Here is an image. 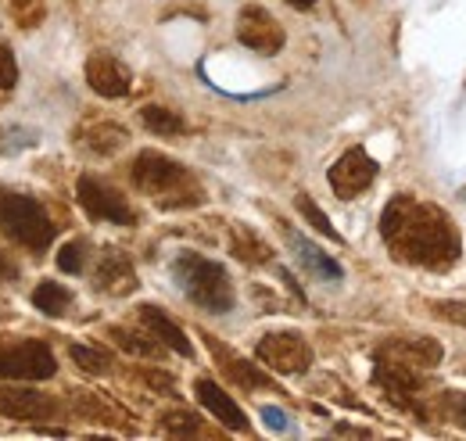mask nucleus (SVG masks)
Instances as JSON below:
<instances>
[{"instance_id": "obj_34", "label": "nucleus", "mask_w": 466, "mask_h": 441, "mask_svg": "<svg viewBox=\"0 0 466 441\" xmlns=\"http://www.w3.org/2000/svg\"><path fill=\"white\" fill-rule=\"evenodd\" d=\"M11 4H15V7H18V11H33V7H36V4H40V0H11Z\"/></svg>"}, {"instance_id": "obj_6", "label": "nucleus", "mask_w": 466, "mask_h": 441, "mask_svg": "<svg viewBox=\"0 0 466 441\" xmlns=\"http://www.w3.org/2000/svg\"><path fill=\"white\" fill-rule=\"evenodd\" d=\"M76 198H79V205L86 209L90 220H105V222H116V226H133V222H137L133 205L118 194L112 183H105V179H97V176H90V172L79 176Z\"/></svg>"}, {"instance_id": "obj_1", "label": "nucleus", "mask_w": 466, "mask_h": 441, "mask_svg": "<svg viewBox=\"0 0 466 441\" xmlns=\"http://www.w3.org/2000/svg\"><path fill=\"white\" fill-rule=\"evenodd\" d=\"M380 237L388 241L391 255L409 266L423 270H449L460 259V230L438 205L395 198L380 216Z\"/></svg>"}, {"instance_id": "obj_14", "label": "nucleus", "mask_w": 466, "mask_h": 441, "mask_svg": "<svg viewBox=\"0 0 466 441\" xmlns=\"http://www.w3.org/2000/svg\"><path fill=\"white\" fill-rule=\"evenodd\" d=\"M94 283H97V291H105V294H129V291H137V270H133V262H129L122 251L112 248V251L101 255Z\"/></svg>"}, {"instance_id": "obj_3", "label": "nucleus", "mask_w": 466, "mask_h": 441, "mask_svg": "<svg viewBox=\"0 0 466 441\" xmlns=\"http://www.w3.org/2000/svg\"><path fill=\"white\" fill-rule=\"evenodd\" d=\"M176 283L183 287V294L205 309V313H230L233 309V283L227 270L212 259H201L194 251H183L173 262Z\"/></svg>"}, {"instance_id": "obj_22", "label": "nucleus", "mask_w": 466, "mask_h": 441, "mask_svg": "<svg viewBox=\"0 0 466 441\" xmlns=\"http://www.w3.org/2000/svg\"><path fill=\"white\" fill-rule=\"evenodd\" d=\"M233 255L244 259V262H269L273 248L262 237H255L251 230H233Z\"/></svg>"}, {"instance_id": "obj_30", "label": "nucleus", "mask_w": 466, "mask_h": 441, "mask_svg": "<svg viewBox=\"0 0 466 441\" xmlns=\"http://www.w3.org/2000/svg\"><path fill=\"white\" fill-rule=\"evenodd\" d=\"M434 313H438L441 320L456 323V327H466V302H438Z\"/></svg>"}, {"instance_id": "obj_33", "label": "nucleus", "mask_w": 466, "mask_h": 441, "mask_svg": "<svg viewBox=\"0 0 466 441\" xmlns=\"http://www.w3.org/2000/svg\"><path fill=\"white\" fill-rule=\"evenodd\" d=\"M7 280H18V266L7 255H0V283H7Z\"/></svg>"}, {"instance_id": "obj_18", "label": "nucleus", "mask_w": 466, "mask_h": 441, "mask_svg": "<svg viewBox=\"0 0 466 441\" xmlns=\"http://www.w3.org/2000/svg\"><path fill=\"white\" fill-rule=\"evenodd\" d=\"M33 305H36L44 316L61 320V316L72 309V291H68V287H61L58 280H44V283L33 291Z\"/></svg>"}, {"instance_id": "obj_29", "label": "nucleus", "mask_w": 466, "mask_h": 441, "mask_svg": "<svg viewBox=\"0 0 466 441\" xmlns=\"http://www.w3.org/2000/svg\"><path fill=\"white\" fill-rule=\"evenodd\" d=\"M140 377H144V385L155 387L158 395H176V377H173V374H162V370H144Z\"/></svg>"}, {"instance_id": "obj_13", "label": "nucleus", "mask_w": 466, "mask_h": 441, "mask_svg": "<svg viewBox=\"0 0 466 441\" xmlns=\"http://www.w3.org/2000/svg\"><path fill=\"white\" fill-rule=\"evenodd\" d=\"M194 391H198V402H201L223 427H230V431H248V416H244V409H240V405H237L216 381L201 377V381L194 385Z\"/></svg>"}, {"instance_id": "obj_35", "label": "nucleus", "mask_w": 466, "mask_h": 441, "mask_svg": "<svg viewBox=\"0 0 466 441\" xmlns=\"http://www.w3.org/2000/svg\"><path fill=\"white\" fill-rule=\"evenodd\" d=\"M294 7H301V11H305V7H312V4H316V0H291Z\"/></svg>"}, {"instance_id": "obj_25", "label": "nucleus", "mask_w": 466, "mask_h": 441, "mask_svg": "<svg viewBox=\"0 0 466 441\" xmlns=\"http://www.w3.org/2000/svg\"><path fill=\"white\" fill-rule=\"evenodd\" d=\"M68 355H72V363H79L86 374H112V359H108L105 352L90 348V344H68Z\"/></svg>"}, {"instance_id": "obj_20", "label": "nucleus", "mask_w": 466, "mask_h": 441, "mask_svg": "<svg viewBox=\"0 0 466 441\" xmlns=\"http://www.w3.org/2000/svg\"><path fill=\"white\" fill-rule=\"evenodd\" d=\"M108 337L118 348H126L129 355H144V359H158L162 355V341H155L151 333L126 331V327H108Z\"/></svg>"}, {"instance_id": "obj_16", "label": "nucleus", "mask_w": 466, "mask_h": 441, "mask_svg": "<svg viewBox=\"0 0 466 441\" xmlns=\"http://www.w3.org/2000/svg\"><path fill=\"white\" fill-rule=\"evenodd\" d=\"M380 352H391L395 359H402V363L416 366V370H431L441 359V348L434 341H388Z\"/></svg>"}, {"instance_id": "obj_8", "label": "nucleus", "mask_w": 466, "mask_h": 441, "mask_svg": "<svg viewBox=\"0 0 466 441\" xmlns=\"http://www.w3.org/2000/svg\"><path fill=\"white\" fill-rule=\"evenodd\" d=\"M237 40L248 51H255V55H280L284 44H288L284 26L266 7H258V4L240 7V15H237Z\"/></svg>"}, {"instance_id": "obj_10", "label": "nucleus", "mask_w": 466, "mask_h": 441, "mask_svg": "<svg viewBox=\"0 0 466 441\" xmlns=\"http://www.w3.org/2000/svg\"><path fill=\"white\" fill-rule=\"evenodd\" d=\"M327 179H330V187H334V194H338L341 201H351V198H359V194L377 179V162H373L362 148H351V151H345V155L330 166Z\"/></svg>"}, {"instance_id": "obj_9", "label": "nucleus", "mask_w": 466, "mask_h": 441, "mask_svg": "<svg viewBox=\"0 0 466 441\" xmlns=\"http://www.w3.org/2000/svg\"><path fill=\"white\" fill-rule=\"evenodd\" d=\"M0 416L22 424H44V420H58L61 402L33 387H0Z\"/></svg>"}, {"instance_id": "obj_2", "label": "nucleus", "mask_w": 466, "mask_h": 441, "mask_svg": "<svg viewBox=\"0 0 466 441\" xmlns=\"http://www.w3.org/2000/svg\"><path fill=\"white\" fill-rule=\"evenodd\" d=\"M133 183L147 198H155L162 209H183V205H201V187L187 169L173 162L169 155L158 151H140L133 162Z\"/></svg>"}, {"instance_id": "obj_27", "label": "nucleus", "mask_w": 466, "mask_h": 441, "mask_svg": "<svg viewBox=\"0 0 466 441\" xmlns=\"http://www.w3.org/2000/svg\"><path fill=\"white\" fill-rule=\"evenodd\" d=\"M162 431H166V435H179V438H190V435H201V424H198L194 413L176 409V413H166V416H162Z\"/></svg>"}, {"instance_id": "obj_26", "label": "nucleus", "mask_w": 466, "mask_h": 441, "mask_svg": "<svg viewBox=\"0 0 466 441\" xmlns=\"http://www.w3.org/2000/svg\"><path fill=\"white\" fill-rule=\"evenodd\" d=\"M86 251H90V244L83 241V237H76V241H68L65 248L58 251V270L61 273H83V262H86Z\"/></svg>"}, {"instance_id": "obj_23", "label": "nucleus", "mask_w": 466, "mask_h": 441, "mask_svg": "<svg viewBox=\"0 0 466 441\" xmlns=\"http://www.w3.org/2000/svg\"><path fill=\"white\" fill-rule=\"evenodd\" d=\"M76 409H79L83 416H90V420H101V424H122V427H126V413L116 409L112 402H105V398L90 395V391H83V395H79Z\"/></svg>"}, {"instance_id": "obj_5", "label": "nucleus", "mask_w": 466, "mask_h": 441, "mask_svg": "<svg viewBox=\"0 0 466 441\" xmlns=\"http://www.w3.org/2000/svg\"><path fill=\"white\" fill-rule=\"evenodd\" d=\"M58 374L55 352L44 341H22L0 348V377L4 381H47Z\"/></svg>"}, {"instance_id": "obj_28", "label": "nucleus", "mask_w": 466, "mask_h": 441, "mask_svg": "<svg viewBox=\"0 0 466 441\" xmlns=\"http://www.w3.org/2000/svg\"><path fill=\"white\" fill-rule=\"evenodd\" d=\"M18 83V61L11 55V47L0 40V90H15Z\"/></svg>"}, {"instance_id": "obj_17", "label": "nucleus", "mask_w": 466, "mask_h": 441, "mask_svg": "<svg viewBox=\"0 0 466 441\" xmlns=\"http://www.w3.org/2000/svg\"><path fill=\"white\" fill-rule=\"evenodd\" d=\"M291 244H294V255L301 259V266L309 270L312 276H319V280H341V266L330 259V255H323L312 241H305V237H298V233H291Z\"/></svg>"}, {"instance_id": "obj_24", "label": "nucleus", "mask_w": 466, "mask_h": 441, "mask_svg": "<svg viewBox=\"0 0 466 441\" xmlns=\"http://www.w3.org/2000/svg\"><path fill=\"white\" fill-rule=\"evenodd\" d=\"M294 205H298V212L305 216V222H309L312 230H319V233H323V237H330V241H341V233L334 230V222L327 220V212H323L309 194H298V201H294Z\"/></svg>"}, {"instance_id": "obj_19", "label": "nucleus", "mask_w": 466, "mask_h": 441, "mask_svg": "<svg viewBox=\"0 0 466 441\" xmlns=\"http://www.w3.org/2000/svg\"><path fill=\"white\" fill-rule=\"evenodd\" d=\"M83 144L90 151H97V155H116L118 148L126 144V129L116 126V122H97V126H90L83 133Z\"/></svg>"}, {"instance_id": "obj_12", "label": "nucleus", "mask_w": 466, "mask_h": 441, "mask_svg": "<svg viewBox=\"0 0 466 441\" xmlns=\"http://www.w3.org/2000/svg\"><path fill=\"white\" fill-rule=\"evenodd\" d=\"M205 344H208V352L216 355V363H219V370L230 377L233 385H240V387H273V381L255 366V363H248V359H240L233 348H227L223 341H216L212 333H205Z\"/></svg>"}, {"instance_id": "obj_4", "label": "nucleus", "mask_w": 466, "mask_h": 441, "mask_svg": "<svg viewBox=\"0 0 466 441\" xmlns=\"http://www.w3.org/2000/svg\"><path fill=\"white\" fill-rule=\"evenodd\" d=\"M0 230L29 251H44L55 241L51 212L36 198L7 190V187H0Z\"/></svg>"}, {"instance_id": "obj_21", "label": "nucleus", "mask_w": 466, "mask_h": 441, "mask_svg": "<svg viewBox=\"0 0 466 441\" xmlns=\"http://www.w3.org/2000/svg\"><path fill=\"white\" fill-rule=\"evenodd\" d=\"M140 122L151 129V133H158V137H183V118L169 111L166 105H147V108L140 111Z\"/></svg>"}, {"instance_id": "obj_15", "label": "nucleus", "mask_w": 466, "mask_h": 441, "mask_svg": "<svg viewBox=\"0 0 466 441\" xmlns=\"http://www.w3.org/2000/svg\"><path fill=\"white\" fill-rule=\"evenodd\" d=\"M140 323H144V331L151 333L155 341H162L166 348H173L176 355H187V359L194 355V344L187 341V333L179 331L162 309H155V305H140Z\"/></svg>"}, {"instance_id": "obj_32", "label": "nucleus", "mask_w": 466, "mask_h": 441, "mask_svg": "<svg viewBox=\"0 0 466 441\" xmlns=\"http://www.w3.org/2000/svg\"><path fill=\"white\" fill-rule=\"evenodd\" d=\"M262 416H266V424H269L273 431H288V416H284L280 409H273V405H266V409H262Z\"/></svg>"}, {"instance_id": "obj_7", "label": "nucleus", "mask_w": 466, "mask_h": 441, "mask_svg": "<svg viewBox=\"0 0 466 441\" xmlns=\"http://www.w3.org/2000/svg\"><path fill=\"white\" fill-rule=\"evenodd\" d=\"M255 355H258L269 370H277V374H284V377L305 374V370L312 366V348H309V341H305L301 333H291V331L266 333V337L258 341Z\"/></svg>"}, {"instance_id": "obj_11", "label": "nucleus", "mask_w": 466, "mask_h": 441, "mask_svg": "<svg viewBox=\"0 0 466 441\" xmlns=\"http://www.w3.org/2000/svg\"><path fill=\"white\" fill-rule=\"evenodd\" d=\"M86 83H90V90L101 94V97H126L129 87H133V76H129V68H126L122 61H116L112 55H94L86 61Z\"/></svg>"}, {"instance_id": "obj_31", "label": "nucleus", "mask_w": 466, "mask_h": 441, "mask_svg": "<svg viewBox=\"0 0 466 441\" xmlns=\"http://www.w3.org/2000/svg\"><path fill=\"white\" fill-rule=\"evenodd\" d=\"M445 405H449L452 420L466 431V395H449V398H445Z\"/></svg>"}]
</instances>
